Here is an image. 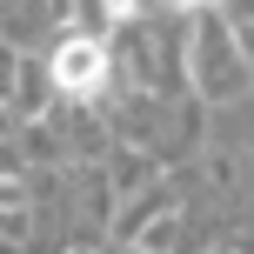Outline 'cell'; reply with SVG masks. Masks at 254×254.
<instances>
[{"mask_svg":"<svg viewBox=\"0 0 254 254\" xmlns=\"http://www.w3.org/2000/svg\"><path fill=\"white\" fill-rule=\"evenodd\" d=\"M248 54H241V34L234 27H201V40H194V74H201L207 94H221V101H234V94L248 87Z\"/></svg>","mask_w":254,"mask_h":254,"instance_id":"6da1fadb","label":"cell"},{"mask_svg":"<svg viewBox=\"0 0 254 254\" xmlns=\"http://www.w3.org/2000/svg\"><path fill=\"white\" fill-rule=\"evenodd\" d=\"M107 80V47L94 34H67L61 47H54V87L67 94H94Z\"/></svg>","mask_w":254,"mask_h":254,"instance_id":"7a4b0ae2","label":"cell"},{"mask_svg":"<svg viewBox=\"0 0 254 254\" xmlns=\"http://www.w3.org/2000/svg\"><path fill=\"white\" fill-rule=\"evenodd\" d=\"M101 7L114 13V20H134V13H140V0H101Z\"/></svg>","mask_w":254,"mask_h":254,"instance_id":"3957f363","label":"cell"},{"mask_svg":"<svg viewBox=\"0 0 254 254\" xmlns=\"http://www.w3.org/2000/svg\"><path fill=\"white\" fill-rule=\"evenodd\" d=\"M161 7H174V13H194V7H201V0H161Z\"/></svg>","mask_w":254,"mask_h":254,"instance_id":"277c9868","label":"cell"}]
</instances>
